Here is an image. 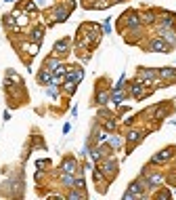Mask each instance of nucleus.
<instances>
[{
	"label": "nucleus",
	"mask_w": 176,
	"mask_h": 200,
	"mask_svg": "<svg viewBox=\"0 0 176 200\" xmlns=\"http://www.w3.org/2000/svg\"><path fill=\"white\" fill-rule=\"evenodd\" d=\"M149 49H151V51H157V53H166V51H168V44L164 42V40H153V42L149 44Z\"/></svg>",
	"instance_id": "nucleus-1"
},
{
	"label": "nucleus",
	"mask_w": 176,
	"mask_h": 200,
	"mask_svg": "<svg viewBox=\"0 0 176 200\" xmlns=\"http://www.w3.org/2000/svg\"><path fill=\"white\" fill-rule=\"evenodd\" d=\"M63 171H67V173H73V171H76V162H73V160H67V162L63 164Z\"/></svg>",
	"instance_id": "nucleus-2"
},
{
	"label": "nucleus",
	"mask_w": 176,
	"mask_h": 200,
	"mask_svg": "<svg viewBox=\"0 0 176 200\" xmlns=\"http://www.w3.org/2000/svg\"><path fill=\"white\" fill-rule=\"evenodd\" d=\"M65 49H67V40H61V42L55 44V51L57 53H65Z\"/></svg>",
	"instance_id": "nucleus-3"
},
{
	"label": "nucleus",
	"mask_w": 176,
	"mask_h": 200,
	"mask_svg": "<svg viewBox=\"0 0 176 200\" xmlns=\"http://www.w3.org/2000/svg\"><path fill=\"white\" fill-rule=\"evenodd\" d=\"M48 80H50V74H48V70H46V72L40 74V82H48Z\"/></svg>",
	"instance_id": "nucleus-4"
},
{
	"label": "nucleus",
	"mask_w": 176,
	"mask_h": 200,
	"mask_svg": "<svg viewBox=\"0 0 176 200\" xmlns=\"http://www.w3.org/2000/svg\"><path fill=\"white\" fill-rule=\"evenodd\" d=\"M159 74H161V76H168V78H172V76H176V72H174V70H161Z\"/></svg>",
	"instance_id": "nucleus-5"
},
{
	"label": "nucleus",
	"mask_w": 176,
	"mask_h": 200,
	"mask_svg": "<svg viewBox=\"0 0 176 200\" xmlns=\"http://www.w3.org/2000/svg\"><path fill=\"white\" fill-rule=\"evenodd\" d=\"M128 139H130V141H138V139H140V133H130Z\"/></svg>",
	"instance_id": "nucleus-6"
},
{
	"label": "nucleus",
	"mask_w": 176,
	"mask_h": 200,
	"mask_svg": "<svg viewBox=\"0 0 176 200\" xmlns=\"http://www.w3.org/2000/svg\"><path fill=\"white\" fill-rule=\"evenodd\" d=\"M107 97H109L107 93H101V95H99L97 99H99V103H105V101H107Z\"/></svg>",
	"instance_id": "nucleus-7"
},
{
	"label": "nucleus",
	"mask_w": 176,
	"mask_h": 200,
	"mask_svg": "<svg viewBox=\"0 0 176 200\" xmlns=\"http://www.w3.org/2000/svg\"><path fill=\"white\" fill-rule=\"evenodd\" d=\"M109 143L113 145V148H118V145H120L122 141H120V139H118V137H111V139H109Z\"/></svg>",
	"instance_id": "nucleus-8"
},
{
	"label": "nucleus",
	"mask_w": 176,
	"mask_h": 200,
	"mask_svg": "<svg viewBox=\"0 0 176 200\" xmlns=\"http://www.w3.org/2000/svg\"><path fill=\"white\" fill-rule=\"evenodd\" d=\"M63 183H65V185H71L73 179H71V177H63Z\"/></svg>",
	"instance_id": "nucleus-9"
}]
</instances>
